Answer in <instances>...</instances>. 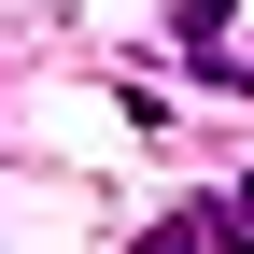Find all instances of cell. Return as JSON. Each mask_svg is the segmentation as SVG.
Here are the masks:
<instances>
[{"label": "cell", "instance_id": "cell-1", "mask_svg": "<svg viewBox=\"0 0 254 254\" xmlns=\"http://www.w3.org/2000/svg\"><path fill=\"white\" fill-rule=\"evenodd\" d=\"M170 43L198 71H240V0H170Z\"/></svg>", "mask_w": 254, "mask_h": 254}, {"label": "cell", "instance_id": "cell-2", "mask_svg": "<svg viewBox=\"0 0 254 254\" xmlns=\"http://www.w3.org/2000/svg\"><path fill=\"white\" fill-rule=\"evenodd\" d=\"M127 254H212V198H184V212H155Z\"/></svg>", "mask_w": 254, "mask_h": 254}, {"label": "cell", "instance_id": "cell-3", "mask_svg": "<svg viewBox=\"0 0 254 254\" xmlns=\"http://www.w3.org/2000/svg\"><path fill=\"white\" fill-rule=\"evenodd\" d=\"M212 254H254V184H226V198H212Z\"/></svg>", "mask_w": 254, "mask_h": 254}, {"label": "cell", "instance_id": "cell-4", "mask_svg": "<svg viewBox=\"0 0 254 254\" xmlns=\"http://www.w3.org/2000/svg\"><path fill=\"white\" fill-rule=\"evenodd\" d=\"M240 85H254V57H240Z\"/></svg>", "mask_w": 254, "mask_h": 254}]
</instances>
